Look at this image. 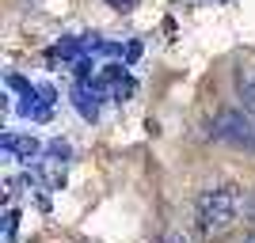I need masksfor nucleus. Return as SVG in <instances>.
Listing matches in <instances>:
<instances>
[{"mask_svg":"<svg viewBox=\"0 0 255 243\" xmlns=\"http://www.w3.org/2000/svg\"><path fill=\"white\" fill-rule=\"evenodd\" d=\"M248 243H255V236H252V240H248Z\"/></svg>","mask_w":255,"mask_h":243,"instance_id":"nucleus-8","label":"nucleus"},{"mask_svg":"<svg viewBox=\"0 0 255 243\" xmlns=\"http://www.w3.org/2000/svg\"><path fill=\"white\" fill-rule=\"evenodd\" d=\"M42 145L34 137H19V133H4V156H19V160H38Z\"/></svg>","mask_w":255,"mask_h":243,"instance_id":"nucleus-4","label":"nucleus"},{"mask_svg":"<svg viewBox=\"0 0 255 243\" xmlns=\"http://www.w3.org/2000/svg\"><path fill=\"white\" fill-rule=\"evenodd\" d=\"M73 103H76V110H80L88 122H96V118H99V103H96V95L88 99V87H76V91H73Z\"/></svg>","mask_w":255,"mask_h":243,"instance_id":"nucleus-5","label":"nucleus"},{"mask_svg":"<svg viewBox=\"0 0 255 243\" xmlns=\"http://www.w3.org/2000/svg\"><path fill=\"white\" fill-rule=\"evenodd\" d=\"M15 224H19V217H15V209H8V217H4V243H15Z\"/></svg>","mask_w":255,"mask_h":243,"instance_id":"nucleus-6","label":"nucleus"},{"mask_svg":"<svg viewBox=\"0 0 255 243\" xmlns=\"http://www.w3.org/2000/svg\"><path fill=\"white\" fill-rule=\"evenodd\" d=\"M133 4H137V0H111V8H118V11H129Z\"/></svg>","mask_w":255,"mask_h":243,"instance_id":"nucleus-7","label":"nucleus"},{"mask_svg":"<svg viewBox=\"0 0 255 243\" xmlns=\"http://www.w3.org/2000/svg\"><path fill=\"white\" fill-rule=\"evenodd\" d=\"M19 110L27 118H38V122H46L53 110V87H31V91H23V103Z\"/></svg>","mask_w":255,"mask_h":243,"instance_id":"nucleus-3","label":"nucleus"},{"mask_svg":"<svg viewBox=\"0 0 255 243\" xmlns=\"http://www.w3.org/2000/svg\"><path fill=\"white\" fill-rule=\"evenodd\" d=\"M213 137L229 141L236 148H255V118L244 110H221L213 122Z\"/></svg>","mask_w":255,"mask_h":243,"instance_id":"nucleus-2","label":"nucleus"},{"mask_svg":"<svg viewBox=\"0 0 255 243\" xmlns=\"http://www.w3.org/2000/svg\"><path fill=\"white\" fill-rule=\"evenodd\" d=\"M244 205H248V201H244V190H240V186H233V182H221V186L202 190V198H198V205H194L198 232H202L206 240L225 236L236 221H240V217H244Z\"/></svg>","mask_w":255,"mask_h":243,"instance_id":"nucleus-1","label":"nucleus"}]
</instances>
